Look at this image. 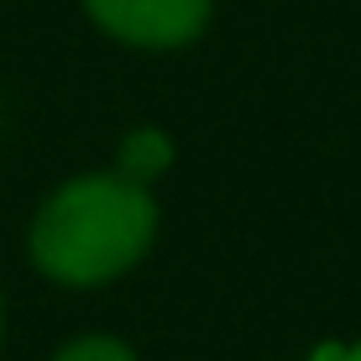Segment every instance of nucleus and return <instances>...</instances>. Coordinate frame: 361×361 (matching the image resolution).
Here are the masks:
<instances>
[{"label":"nucleus","instance_id":"obj_1","mask_svg":"<svg viewBox=\"0 0 361 361\" xmlns=\"http://www.w3.org/2000/svg\"><path fill=\"white\" fill-rule=\"evenodd\" d=\"M163 241L157 189L121 168H79L32 204L21 252L27 267L58 293H110L152 262Z\"/></svg>","mask_w":361,"mask_h":361},{"label":"nucleus","instance_id":"obj_2","mask_svg":"<svg viewBox=\"0 0 361 361\" xmlns=\"http://www.w3.org/2000/svg\"><path fill=\"white\" fill-rule=\"evenodd\" d=\"M79 11L121 53L173 58L209 37L220 0H79Z\"/></svg>","mask_w":361,"mask_h":361},{"label":"nucleus","instance_id":"obj_3","mask_svg":"<svg viewBox=\"0 0 361 361\" xmlns=\"http://www.w3.org/2000/svg\"><path fill=\"white\" fill-rule=\"evenodd\" d=\"M110 168H121L126 178L147 183V189H157V183H163L173 168H178V142H173L168 126H157V121H142V126L121 131L116 152H110Z\"/></svg>","mask_w":361,"mask_h":361},{"label":"nucleus","instance_id":"obj_4","mask_svg":"<svg viewBox=\"0 0 361 361\" xmlns=\"http://www.w3.org/2000/svg\"><path fill=\"white\" fill-rule=\"evenodd\" d=\"M42 361H147V356L136 351V341H126L116 330H73Z\"/></svg>","mask_w":361,"mask_h":361},{"label":"nucleus","instance_id":"obj_5","mask_svg":"<svg viewBox=\"0 0 361 361\" xmlns=\"http://www.w3.org/2000/svg\"><path fill=\"white\" fill-rule=\"evenodd\" d=\"M298 361H341V341H319V345H309Z\"/></svg>","mask_w":361,"mask_h":361},{"label":"nucleus","instance_id":"obj_6","mask_svg":"<svg viewBox=\"0 0 361 361\" xmlns=\"http://www.w3.org/2000/svg\"><path fill=\"white\" fill-rule=\"evenodd\" d=\"M6 335H11V304H6V283H0V356H6Z\"/></svg>","mask_w":361,"mask_h":361},{"label":"nucleus","instance_id":"obj_7","mask_svg":"<svg viewBox=\"0 0 361 361\" xmlns=\"http://www.w3.org/2000/svg\"><path fill=\"white\" fill-rule=\"evenodd\" d=\"M341 361H361V335H345L341 341Z\"/></svg>","mask_w":361,"mask_h":361}]
</instances>
